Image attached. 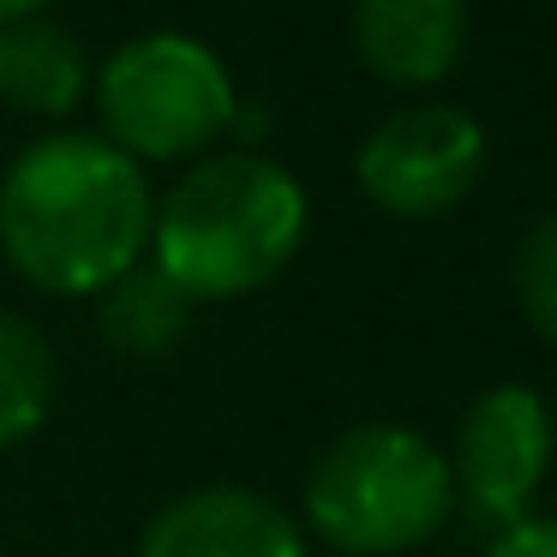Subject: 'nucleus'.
<instances>
[{
    "instance_id": "1",
    "label": "nucleus",
    "mask_w": 557,
    "mask_h": 557,
    "mask_svg": "<svg viewBox=\"0 0 557 557\" xmlns=\"http://www.w3.org/2000/svg\"><path fill=\"white\" fill-rule=\"evenodd\" d=\"M157 193L102 133H49L0 174V252L30 288L97 300L150 258Z\"/></svg>"
},
{
    "instance_id": "2",
    "label": "nucleus",
    "mask_w": 557,
    "mask_h": 557,
    "mask_svg": "<svg viewBox=\"0 0 557 557\" xmlns=\"http://www.w3.org/2000/svg\"><path fill=\"white\" fill-rule=\"evenodd\" d=\"M312 205L306 186L258 150H210L157 198L150 264L198 306L246 300L300 258Z\"/></svg>"
},
{
    "instance_id": "3",
    "label": "nucleus",
    "mask_w": 557,
    "mask_h": 557,
    "mask_svg": "<svg viewBox=\"0 0 557 557\" xmlns=\"http://www.w3.org/2000/svg\"><path fill=\"white\" fill-rule=\"evenodd\" d=\"M456 516L449 456L413 425L366 420L312 456L300 485V528L336 557L420 552Z\"/></svg>"
},
{
    "instance_id": "4",
    "label": "nucleus",
    "mask_w": 557,
    "mask_h": 557,
    "mask_svg": "<svg viewBox=\"0 0 557 557\" xmlns=\"http://www.w3.org/2000/svg\"><path fill=\"white\" fill-rule=\"evenodd\" d=\"M97 121L121 157L145 162H198L234 133L240 90L210 42L186 30H138L90 73Z\"/></svg>"
},
{
    "instance_id": "5",
    "label": "nucleus",
    "mask_w": 557,
    "mask_h": 557,
    "mask_svg": "<svg viewBox=\"0 0 557 557\" xmlns=\"http://www.w3.org/2000/svg\"><path fill=\"white\" fill-rule=\"evenodd\" d=\"M485 174V126L461 102H401L354 150L366 205L396 222H432L456 210Z\"/></svg>"
},
{
    "instance_id": "6",
    "label": "nucleus",
    "mask_w": 557,
    "mask_h": 557,
    "mask_svg": "<svg viewBox=\"0 0 557 557\" xmlns=\"http://www.w3.org/2000/svg\"><path fill=\"white\" fill-rule=\"evenodd\" d=\"M557 449L552 401L533 384H492L468 401L449 444V485H456V509H468L485 528H509V521L533 516V497L545 485Z\"/></svg>"
},
{
    "instance_id": "7",
    "label": "nucleus",
    "mask_w": 557,
    "mask_h": 557,
    "mask_svg": "<svg viewBox=\"0 0 557 557\" xmlns=\"http://www.w3.org/2000/svg\"><path fill=\"white\" fill-rule=\"evenodd\" d=\"M133 557H312L294 509L252 485H198L145 521Z\"/></svg>"
},
{
    "instance_id": "8",
    "label": "nucleus",
    "mask_w": 557,
    "mask_h": 557,
    "mask_svg": "<svg viewBox=\"0 0 557 557\" xmlns=\"http://www.w3.org/2000/svg\"><path fill=\"white\" fill-rule=\"evenodd\" d=\"M348 37L389 90H437L468 49V0H354Z\"/></svg>"
},
{
    "instance_id": "9",
    "label": "nucleus",
    "mask_w": 557,
    "mask_h": 557,
    "mask_svg": "<svg viewBox=\"0 0 557 557\" xmlns=\"http://www.w3.org/2000/svg\"><path fill=\"white\" fill-rule=\"evenodd\" d=\"M90 54L61 18L37 13L0 30V102L30 121H66L90 97Z\"/></svg>"
},
{
    "instance_id": "10",
    "label": "nucleus",
    "mask_w": 557,
    "mask_h": 557,
    "mask_svg": "<svg viewBox=\"0 0 557 557\" xmlns=\"http://www.w3.org/2000/svg\"><path fill=\"white\" fill-rule=\"evenodd\" d=\"M198 300L181 294L157 264H133L97 294V336L109 342L121 360H169L193 330Z\"/></svg>"
},
{
    "instance_id": "11",
    "label": "nucleus",
    "mask_w": 557,
    "mask_h": 557,
    "mask_svg": "<svg viewBox=\"0 0 557 557\" xmlns=\"http://www.w3.org/2000/svg\"><path fill=\"white\" fill-rule=\"evenodd\" d=\"M61 396V360L42 324L0 306V449H18L49 425Z\"/></svg>"
},
{
    "instance_id": "12",
    "label": "nucleus",
    "mask_w": 557,
    "mask_h": 557,
    "mask_svg": "<svg viewBox=\"0 0 557 557\" xmlns=\"http://www.w3.org/2000/svg\"><path fill=\"white\" fill-rule=\"evenodd\" d=\"M509 288H516L528 330L557 348V210H545L521 228L516 252H509Z\"/></svg>"
},
{
    "instance_id": "13",
    "label": "nucleus",
    "mask_w": 557,
    "mask_h": 557,
    "mask_svg": "<svg viewBox=\"0 0 557 557\" xmlns=\"http://www.w3.org/2000/svg\"><path fill=\"white\" fill-rule=\"evenodd\" d=\"M485 557H557V516H521L497 528Z\"/></svg>"
},
{
    "instance_id": "14",
    "label": "nucleus",
    "mask_w": 557,
    "mask_h": 557,
    "mask_svg": "<svg viewBox=\"0 0 557 557\" xmlns=\"http://www.w3.org/2000/svg\"><path fill=\"white\" fill-rule=\"evenodd\" d=\"M54 0H0V30L7 25H18V18H37V13H49Z\"/></svg>"
},
{
    "instance_id": "15",
    "label": "nucleus",
    "mask_w": 557,
    "mask_h": 557,
    "mask_svg": "<svg viewBox=\"0 0 557 557\" xmlns=\"http://www.w3.org/2000/svg\"><path fill=\"white\" fill-rule=\"evenodd\" d=\"M552 425H557V408H552Z\"/></svg>"
},
{
    "instance_id": "16",
    "label": "nucleus",
    "mask_w": 557,
    "mask_h": 557,
    "mask_svg": "<svg viewBox=\"0 0 557 557\" xmlns=\"http://www.w3.org/2000/svg\"><path fill=\"white\" fill-rule=\"evenodd\" d=\"M0 557H7V552H0Z\"/></svg>"
}]
</instances>
